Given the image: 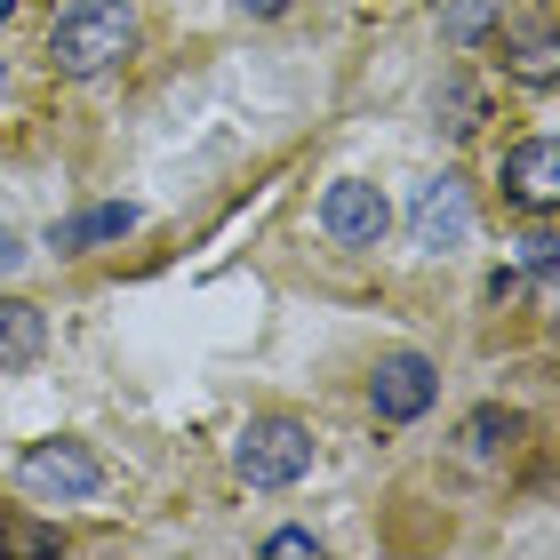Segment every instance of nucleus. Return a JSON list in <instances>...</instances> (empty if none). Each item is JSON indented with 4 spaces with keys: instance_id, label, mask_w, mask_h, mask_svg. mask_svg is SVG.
I'll return each instance as SVG.
<instances>
[{
    "instance_id": "nucleus-1",
    "label": "nucleus",
    "mask_w": 560,
    "mask_h": 560,
    "mask_svg": "<svg viewBox=\"0 0 560 560\" xmlns=\"http://www.w3.org/2000/svg\"><path fill=\"white\" fill-rule=\"evenodd\" d=\"M48 57H57V72H72V81L113 72L120 57H137V9L129 0H72L57 16V33H48Z\"/></svg>"
},
{
    "instance_id": "nucleus-2",
    "label": "nucleus",
    "mask_w": 560,
    "mask_h": 560,
    "mask_svg": "<svg viewBox=\"0 0 560 560\" xmlns=\"http://www.w3.org/2000/svg\"><path fill=\"white\" fill-rule=\"evenodd\" d=\"M233 465H241L248 489H296V480L313 472V432H304L296 417H257L241 432Z\"/></svg>"
},
{
    "instance_id": "nucleus-3",
    "label": "nucleus",
    "mask_w": 560,
    "mask_h": 560,
    "mask_svg": "<svg viewBox=\"0 0 560 560\" xmlns=\"http://www.w3.org/2000/svg\"><path fill=\"white\" fill-rule=\"evenodd\" d=\"M409 241L432 248V257H448V248H465V241H472V192L456 185V176H432V185L417 192V209H409Z\"/></svg>"
},
{
    "instance_id": "nucleus-4",
    "label": "nucleus",
    "mask_w": 560,
    "mask_h": 560,
    "mask_svg": "<svg viewBox=\"0 0 560 560\" xmlns=\"http://www.w3.org/2000/svg\"><path fill=\"white\" fill-rule=\"evenodd\" d=\"M16 472H24V489H40V497H96L105 489V465H96L81 441H33Z\"/></svg>"
},
{
    "instance_id": "nucleus-5",
    "label": "nucleus",
    "mask_w": 560,
    "mask_h": 560,
    "mask_svg": "<svg viewBox=\"0 0 560 560\" xmlns=\"http://www.w3.org/2000/svg\"><path fill=\"white\" fill-rule=\"evenodd\" d=\"M385 224H393L385 192L361 185V176H345V185H328V192H320V233H328V241H345V248H376V241H385Z\"/></svg>"
},
{
    "instance_id": "nucleus-6",
    "label": "nucleus",
    "mask_w": 560,
    "mask_h": 560,
    "mask_svg": "<svg viewBox=\"0 0 560 560\" xmlns=\"http://www.w3.org/2000/svg\"><path fill=\"white\" fill-rule=\"evenodd\" d=\"M432 393H441V376H432V361H417V352H393V361H376V376H369V400H376L385 424L424 417Z\"/></svg>"
},
{
    "instance_id": "nucleus-7",
    "label": "nucleus",
    "mask_w": 560,
    "mask_h": 560,
    "mask_svg": "<svg viewBox=\"0 0 560 560\" xmlns=\"http://www.w3.org/2000/svg\"><path fill=\"white\" fill-rule=\"evenodd\" d=\"M504 192H513L521 209L552 217V209H560V144H552V137L513 144V152H504Z\"/></svg>"
},
{
    "instance_id": "nucleus-8",
    "label": "nucleus",
    "mask_w": 560,
    "mask_h": 560,
    "mask_svg": "<svg viewBox=\"0 0 560 560\" xmlns=\"http://www.w3.org/2000/svg\"><path fill=\"white\" fill-rule=\"evenodd\" d=\"M40 345H48V320H40V304H24V296H0V369H33V361H40Z\"/></svg>"
},
{
    "instance_id": "nucleus-9",
    "label": "nucleus",
    "mask_w": 560,
    "mask_h": 560,
    "mask_svg": "<svg viewBox=\"0 0 560 560\" xmlns=\"http://www.w3.org/2000/svg\"><path fill=\"white\" fill-rule=\"evenodd\" d=\"M504 57H513V72H521L528 89H552V81H560V40H552V24H521Z\"/></svg>"
},
{
    "instance_id": "nucleus-10",
    "label": "nucleus",
    "mask_w": 560,
    "mask_h": 560,
    "mask_svg": "<svg viewBox=\"0 0 560 560\" xmlns=\"http://www.w3.org/2000/svg\"><path fill=\"white\" fill-rule=\"evenodd\" d=\"M120 233H137V209H129V200H105V209L72 217L57 233V248H89V241H120Z\"/></svg>"
},
{
    "instance_id": "nucleus-11",
    "label": "nucleus",
    "mask_w": 560,
    "mask_h": 560,
    "mask_svg": "<svg viewBox=\"0 0 560 560\" xmlns=\"http://www.w3.org/2000/svg\"><path fill=\"white\" fill-rule=\"evenodd\" d=\"M513 432H521V424H513V409H480V417L465 424V448H472V456H497L504 441H513Z\"/></svg>"
},
{
    "instance_id": "nucleus-12",
    "label": "nucleus",
    "mask_w": 560,
    "mask_h": 560,
    "mask_svg": "<svg viewBox=\"0 0 560 560\" xmlns=\"http://www.w3.org/2000/svg\"><path fill=\"white\" fill-rule=\"evenodd\" d=\"M265 552H272V560H313V552H320V537H313V528H280Z\"/></svg>"
},
{
    "instance_id": "nucleus-13",
    "label": "nucleus",
    "mask_w": 560,
    "mask_h": 560,
    "mask_svg": "<svg viewBox=\"0 0 560 560\" xmlns=\"http://www.w3.org/2000/svg\"><path fill=\"white\" fill-rule=\"evenodd\" d=\"M489 16H497V0H456V9H448V33L465 40V33H480Z\"/></svg>"
},
{
    "instance_id": "nucleus-14",
    "label": "nucleus",
    "mask_w": 560,
    "mask_h": 560,
    "mask_svg": "<svg viewBox=\"0 0 560 560\" xmlns=\"http://www.w3.org/2000/svg\"><path fill=\"white\" fill-rule=\"evenodd\" d=\"M552 257H560V241L552 233H528V272H552Z\"/></svg>"
},
{
    "instance_id": "nucleus-15",
    "label": "nucleus",
    "mask_w": 560,
    "mask_h": 560,
    "mask_svg": "<svg viewBox=\"0 0 560 560\" xmlns=\"http://www.w3.org/2000/svg\"><path fill=\"white\" fill-rule=\"evenodd\" d=\"M233 9H248V16H280L289 0H233Z\"/></svg>"
},
{
    "instance_id": "nucleus-16",
    "label": "nucleus",
    "mask_w": 560,
    "mask_h": 560,
    "mask_svg": "<svg viewBox=\"0 0 560 560\" xmlns=\"http://www.w3.org/2000/svg\"><path fill=\"white\" fill-rule=\"evenodd\" d=\"M24 257V248H16V233H0V265H16Z\"/></svg>"
},
{
    "instance_id": "nucleus-17",
    "label": "nucleus",
    "mask_w": 560,
    "mask_h": 560,
    "mask_svg": "<svg viewBox=\"0 0 560 560\" xmlns=\"http://www.w3.org/2000/svg\"><path fill=\"white\" fill-rule=\"evenodd\" d=\"M0 16H16V0H0Z\"/></svg>"
},
{
    "instance_id": "nucleus-18",
    "label": "nucleus",
    "mask_w": 560,
    "mask_h": 560,
    "mask_svg": "<svg viewBox=\"0 0 560 560\" xmlns=\"http://www.w3.org/2000/svg\"><path fill=\"white\" fill-rule=\"evenodd\" d=\"M0 89H9V72H0Z\"/></svg>"
}]
</instances>
